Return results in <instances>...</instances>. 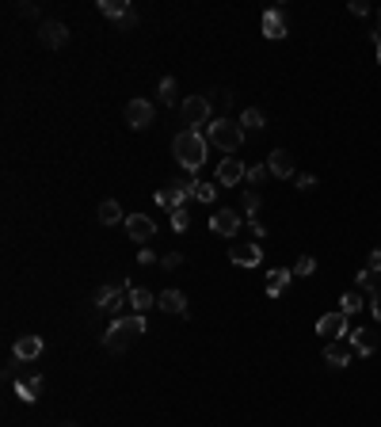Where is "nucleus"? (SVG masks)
Listing matches in <instances>:
<instances>
[{
	"label": "nucleus",
	"mask_w": 381,
	"mask_h": 427,
	"mask_svg": "<svg viewBox=\"0 0 381 427\" xmlns=\"http://www.w3.org/2000/svg\"><path fill=\"white\" fill-rule=\"evenodd\" d=\"M362 305H366V297H362V290H347V294L339 297V313H343L347 320H351L355 313L362 309Z\"/></svg>",
	"instance_id": "b1692460"
},
{
	"label": "nucleus",
	"mask_w": 381,
	"mask_h": 427,
	"mask_svg": "<svg viewBox=\"0 0 381 427\" xmlns=\"http://www.w3.org/2000/svg\"><path fill=\"white\" fill-rule=\"evenodd\" d=\"M100 225H118V222H126V214H123V206L115 203V199H103L100 203Z\"/></svg>",
	"instance_id": "412c9836"
},
{
	"label": "nucleus",
	"mask_w": 381,
	"mask_h": 427,
	"mask_svg": "<svg viewBox=\"0 0 381 427\" xmlns=\"http://www.w3.org/2000/svg\"><path fill=\"white\" fill-rule=\"evenodd\" d=\"M267 180V164H252L248 168V183H263Z\"/></svg>",
	"instance_id": "72a5a7b5"
},
{
	"label": "nucleus",
	"mask_w": 381,
	"mask_h": 427,
	"mask_svg": "<svg viewBox=\"0 0 381 427\" xmlns=\"http://www.w3.org/2000/svg\"><path fill=\"white\" fill-rule=\"evenodd\" d=\"M324 362H328L332 370L351 366V348H347V343H324Z\"/></svg>",
	"instance_id": "6ab92c4d"
},
{
	"label": "nucleus",
	"mask_w": 381,
	"mask_h": 427,
	"mask_svg": "<svg viewBox=\"0 0 381 427\" xmlns=\"http://www.w3.org/2000/svg\"><path fill=\"white\" fill-rule=\"evenodd\" d=\"M134 23H137V12H130V15H126V20H123V23H118V31H130V27H134Z\"/></svg>",
	"instance_id": "a19ab883"
},
{
	"label": "nucleus",
	"mask_w": 381,
	"mask_h": 427,
	"mask_svg": "<svg viewBox=\"0 0 381 427\" xmlns=\"http://www.w3.org/2000/svg\"><path fill=\"white\" fill-rule=\"evenodd\" d=\"M180 118L187 123V130L202 134V126L214 123V103H210V95H187V100L180 103Z\"/></svg>",
	"instance_id": "20e7f679"
},
{
	"label": "nucleus",
	"mask_w": 381,
	"mask_h": 427,
	"mask_svg": "<svg viewBox=\"0 0 381 427\" xmlns=\"http://www.w3.org/2000/svg\"><path fill=\"white\" fill-rule=\"evenodd\" d=\"M378 20H381V12H378ZM374 38H378V42H381V23H378V31H374Z\"/></svg>",
	"instance_id": "37998d69"
},
{
	"label": "nucleus",
	"mask_w": 381,
	"mask_h": 427,
	"mask_svg": "<svg viewBox=\"0 0 381 427\" xmlns=\"http://www.w3.org/2000/svg\"><path fill=\"white\" fill-rule=\"evenodd\" d=\"M126 233L134 244H149L153 237H157V222H153L149 214H130L126 217Z\"/></svg>",
	"instance_id": "6e6552de"
},
{
	"label": "nucleus",
	"mask_w": 381,
	"mask_h": 427,
	"mask_svg": "<svg viewBox=\"0 0 381 427\" xmlns=\"http://www.w3.org/2000/svg\"><path fill=\"white\" fill-rule=\"evenodd\" d=\"M347 317L343 313H324V317L317 320V336H324L328 343H339V340H347Z\"/></svg>",
	"instance_id": "0eeeda50"
},
{
	"label": "nucleus",
	"mask_w": 381,
	"mask_h": 427,
	"mask_svg": "<svg viewBox=\"0 0 381 427\" xmlns=\"http://www.w3.org/2000/svg\"><path fill=\"white\" fill-rule=\"evenodd\" d=\"M38 38H42V46H50V50H61V46L69 42V27L58 20H46L42 27H38Z\"/></svg>",
	"instance_id": "ddd939ff"
},
{
	"label": "nucleus",
	"mask_w": 381,
	"mask_h": 427,
	"mask_svg": "<svg viewBox=\"0 0 381 427\" xmlns=\"http://www.w3.org/2000/svg\"><path fill=\"white\" fill-rule=\"evenodd\" d=\"M240 180H248V168L240 164V157H225L217 164V187H237Z\"/></svg>",
	"instance_id": "9d476101"
},
{
	"label": "nucleus",
	"mask_w": 381,
	"mask_h": 427,
	"mask_svg": "<svg viewBox=\"0 0 381 427\" xmlns=\"http://www.w3.org/2000/svg\"><path fill=\"white\" fill-rule=\"evenodd\" d=\"M366 271H381V248H374V252H370V260H366Z\"/></svg>",
	"instance_id": "58836bf2"
},
{
	"label": "nucleus",
	"mask_w": 381,
	"mask_h": 427,
	"mask_svg": "<svg viewBox=\"0 0 381 427\" xmlns=\"http://www.w3.org/2000/svg\"><path fill=\"white\" fill-rule=\"evenodd\" d=\"M157 305V294H149L145 286H130V309L134 313H145V309H153Z\"/></svg>",
	"instance_id": "4be33fe9"
},
{
	"label": "nucleus",
	"mask_w": 381,
	"mask_h": 427,
	"mask_svg": "<svg viewBox=\"0 0 381 427\" xmlns=\"http://www.w3.org/2000/svg\"><path fill=\"white\" fill-rule=\"evenodd\" d=\"M347 343H351V351H359V355L366 359L378 351V332L374 328H351V332H347Z\"/></svg>",
	"instance_id": "f8f14e48"
},
{
	"label": "nucleus",
	"mask_w": 381,
	"mask_h": 427,
	"mask_svg": "<svg viewBox=\"0 0 381 427\" xmlns=\"http://www.w3.org/2000/svg\"><path fill=\"white\" fill-rule=\"evenodd\" d=\"M290 279H294V271H286V267H271V271H267V297H279L282 290L290 286Z\"/></svg>",
	"instance_id": "aec40b11"
},
{
	"label": "nucleus",
	"mask_w": 381,
	"mask_h": 427,
	"mask_svg": "<svg viewBox=\"0 0 381 427\" xmlns=\"http://www.w3.org/2000/svg\"><path fill=\"white\" fill-rule=\"evenodd\" d=\"M313 271H317V260H313V256H302V260H297V267H294V275L297 279H309Z\"/></svg>",
	"instance_id": "2f4dec72"
},
{
	"label": "nucleus",
	"mask_w": 381,
	"mask_h": 427,
	"mask_svg": "<svg viewBox=\"0 0 381 427\" xmlns=\"http://www.w3.org/2000/svg\"><path fill=\"white\" fill-rule=\"evenodd\" d=\"M347 12L362 20V15H370V4H366V0H351V4H347Z\"/></svg>",
	"instance_id": "c9c22d12"
},
{
	"label": "nucleus",
	"mask_w": 381,
	"mask_h": 427,
	"mask_svg": "<svg viewBox=\"0 0 381 427\" xmlns=\"http://www.w3.org/2000/svg\"><path fill=\"white\" fill-rule=\"evenodd\" d=\"M20 15H38V8H35V4H31V0H27V4H20Z\"/></svg>",
	"instance_id": "79ce46f5"
},
{
	"label": "nucleus",
	"mask_w": 381,
	"mask_h": 427,
	"mask_svg": "<svg viewBox=\"0 0 381 427\" xmlns=\"http://www.w3.org/2000/svg\"><path fill=\"white\" fill-rule=\"evenodd\" d=\"M240 126H244V130H263V126H267L263 111H259V107H248L244 115H240Z\"/></svg>",
	"instance_id": "bb28decb"
},
{
	"label": "nucleus",
	"mask_w": 381,
	"mask_h": 427,
	"mask_svg": "<svg viewBox=\"0 0 381 427\" xmlns=\"http://www.w3.org/2000/svg\"><path fill=\"white\" fill-rule=\"evenodd\" d=\"M210 103H214V107H221V111H229V103H233V92H229V88H214V95H210Z\"/></svg>",
	"instance_id": "7c9ffc66"
},
{
	"label": "nucleus",
	"mask_w": 381,
	"mask_h": 427,
	"mask_svg": "<svg viewBox=\"0 0 381 427\" xmlns=\"http://www.w3.org/2000/svg\"><path fill=\"white\" fill-rule=\"evenodd\" d=\"M194 199H199V203H214V199H217V183L199 180V187H194Z\"/></svg>",
	"instance_id": "c85d7f7f"
},
{
	"label": "nucleus",
	"mask_w": 381,
	"mask_h": 427,
	"mask_svg": "<svg viewBox=\"0 0 381 427\" xmlns=\"http://www.w3.org/2000/svg\"><path fill=\"white\" fill-rule=\"evenodd\" d=\"M259 206H263V199H259V191H244V199H240V210L248 214V222H256Z\"/></svg>",
	"instance_id": "cd10ccee"
},
{
	"label": "nucleus",
	"mask_w": 381,
	"mask_h": 427,
	"mask_svg": "<svg viewBox=\"0 0 381 427\" xmlns=\"http://www.w3.org/2000/svg\"><path fill=\"white\" fill-rule=\"evenodd\" d=\"M317 187V176L313 172H297V191H313Z\"/></svg>",
	"instance_id": "473e14b6"
},
{
	"label": "nucleus",
	"mask_w": 381,
	"mask_h": 427,
	"mask_svg": "<svg viewBox=\"0 0 381 427\" xmlns=\"http://www.w3.org/2000/svg\"><path fill=\"white\" fill-rule=\"evenodd\" d=\"M176 92H180V88H176V77H164V80H160L157 95H160V103H164V107H176Z\"/></svg>",
	"instance_id": "a878e982"
},
{
	"label": "nucleus",
	"mask_w": 381,
	"mask_h": 427,
	"mask_svg": "<svg viewBox=\"0 0 381 427\" xmlns=\"http://www.w3.org/2000/svg\"><path fill=\"white\" fill-rule=\"evenodd\" d=\"M172 229H176V233H187V229H191V214H187V206H183V210H172Z\"/></svg>",
	"instance_id": "c756f323"
},
{
	"label": "nucleus",
	"mask_w": 381,
	"mask_h": 427,
	"mask_svg": "<svg viewBox=\"0 0 381 427\" xmlns=\"http://www.w3.org/2000/svg\"><path fill=\"white\" fill-rule=\"evenodd\" d=\"M42 389H46V378H42V374H35V378H20V382H15V397H20L23 405H35V401L42 397Z\"/></svg>",
	"instance_id": "2eb2a0df"
},
{
	"label": "nucleus",
	"mask_w": 381,
	"mask_h": 427,
	"mask_svg": "<svg viewBox=\"0 0 381 427\" xmlns=\"http://www.w3.org/2000/svg\"><path fill=\"white\" fill-rule=\"evenodd\" d=\"M157 309L176 313V317H187V294H183V290H160V294H157Z\"/></svg>",
	"instance_id": "4468645a"
},
{
	"label": "nucleus",
	"mask_w": 381,
	"mask_h": 427,
	"mask_svg": "<svg viewBox=\"0 0 381 427\" xmlns=\"http://www.w3.org/2000/svg\"><path fill=\"white\" fill-rule=\"evenodd\" d=\"M126 126L130 130H145V126H153V103L149 100H130L126 103Z\"/></svg>",
	"instance_id": "9b49d317"
},
{
	"label": "nucleus",
	"mask_w": 381,
	"mask_h": 427,
	"mask_svg": "<svg viewBox=\"0 0 381 427\" xmlns=\"http://www.w3.org/2000/svg\"><path fill=\"white\" fill-rule=\"evenodd\" d=\"M206 134H199V130H180L172 138V153H176V164L183 168L187 176H194L202 164H206Z\"/></svg>",
	"instance_id": "f257e3e1"
},
{
	"label": "nucleus",
	"mask_w": 381,
	"mask_h": 427,
	"mask_svg": "<svg viewBox=\"0 0 381 427\" xmlns=\"http://www.w3.org/2000/svg\"><path fill=\"white\" fill-rule=\"evenodd\" d=\"M180 263H183V256H180V252H168V256H160V267H164V271L180 267Z\"/></svg>",
	"instance_id": "f704fd0d"
},
{
	"label": "nucleus",
	"mask_w": 381,
	"mask_h": 427,
	"mask_svg": "<svg viewBox=\"0 0 381 427\" xmlns=\"http://www.w3.org/2000/svg\"><path fill=\"white\" fill-rule=\"evenodd\" d=\"M95 309L103 313H115V317H123V309L130 305V283H115V286H100L92 297Z\"/></svg>",
	"instance_id": "39448f33"
},
{
	"label": "nucleus",
	"mask_w": 381,
	"mask_h": 427,
	"mask_svg": "<svg viewBox=\"0 0 381 427\" xmlns=\"http://www.w3.org/2000/svg\"><path fill=\"white\" fill-rule=\"evenodd\" d=\"M244 126L237 123V118H214V123L206 126V141L214 145V149H221V153H229V157H237V149L244 145Z\"/></svg>",
	"instance_id": "7ed1b4c3"
},
{
	"label": "nucleus",
	"mask_w": 381,
	"mask_h": 427,
	"mask_svg": "<svg viewBox=\"0 0 381 427\" xmlns=\"http://www.w3.org/2000/svg\"><path fill=\"white\" fill-rule=\"evenodd\" d=\"M248 229H252V240H263L267 237V225L259 222V217H256V222H248Z\"/></svg>",
	"instance_id": "4c0bfd02"
},
{
	"label": "nucleus",
	"mask_w": 381,
	"mask_h": 427,
	"mask_svg": "<svg viewBox=\"0 0 381 427\" xmlns=\"http://www.w3.org/2000/svg\"><path fill=\"white\" fill-rule=\"evenodd\" d=\"M100 12L107 15V20H115V27H118V23H123L126 15L134 12V8H130L126 0H100Z\"/></svg>",
	"instance_id": "5701e85b"
},
{
	"label": "nucleus",
	"mask_w": 381,
	"mask_h": 427,
	"mask_svg": "<svg viewBox=\"0 0 381 427\" xmlns=\"http://www.w3.org/2000/svg\"><path fill=\"white\" fill-rule=\"evenodd\" d=\"M137 263H141V267H149V263H160V260H157V252H153V248H141V252H137Z\"/></svg>",
	"instance_id": "e433bc0d"
},
{
	"label": "nucleus",
	"mask_w": 381,
	"mask_h": 427,
	"mask_svg": "<svg viewBox=\"0 0 381 427\" xmlns=\"http://www.w3.org/2000/svg\"><path fill=\"white\" fill-rule=\"evenodd\" d=\"M263 38H271V42L286 38V15H282V8H267L263 12Z\"/></svg>",
	"instance_id": "dca6fc26"
},
{
	"label": "nucleus",
	"mask_w": 381,
	"mask_h": 427,
	"mask_svg": "<svg viewBox=\"0 0 381 427\" xmlns=\"http://www.w3.org/2000/svg\"><path fill=\"white\" fill-rule=\"evenodd\" d=\"M149 332V320H145V313H130V317H115L107 328V336H103V348L107 351H126L130 343L137 340V336Z\"/></svg>",
	"instance_id": "f03ea898"
},
{
	"label": "nucleus",
	"mask_w": 381,
	"mask_h": 427,
	"mask_svg": "<svg viewBox=\"0 0 381 427\" xmlns=\"http://www.w3.org/2000/svg\"><path fill=\"white\" fill-rule=\"evenodd\" d=\"M370 313L381 320V290H378V294H370Z\"/></svg>",
	"instance_id": "ea45409f"
},
{
	"label": "nucleus",
	"mask_w": 381,
	"mask_h": 427,
	"mask_svg": "<svg viewBox=\"0 0 381 427\" xmlns=\"http://www.w3.org/2000/svg\"><path fill=\"white\" fill-rule=\"evenodd\" d=\"M378 65H381V42H378Z\"/></svg>",
	"instance_id": "c03bdc74"
},
{
	"label": "nucleus",
	"mask_w": 381,
	"mask_h": 427,
	"mask_svg": "<svg viewBox=\"0 0 381 427\" xmlns=\"http://www.w3.org/2000/svg\"><path fill=\"white\" fill-rule=\"evenodd\" d=\"M267 172L279 176V180H290V176H294V157H290L286 149H274L271 157H267Z\"/></svg>",
	"instance_id": "a211bd4d"
},
{
	"label": "nucleus",
	"mask_w": 381,
	"mask_h": 427,
	"mask_svg": "<svg viewBox=\"0 0 381 427\" xmlns=\"http://www.w3.org/2000/svg\"><path fill=\"white\" fill-rule=\"evenodd\" d=\"M229 260L240 263V267H259L263 263V244L259 240H237V244H229Z\"/></svg>",
	"instance_id": "423d86ee"
},
{
	"label": "nucleus",
	"mask_w": 381,
	"mask_h": 427,
	"mask_svg": "<svg viewBox=\"0 0 381 427\" xmlns=\"http://www.w3.org/2000/svg\"><path fill=\"white\" fill-rule=\"evenodd\" d=\"M42 336H20V340H15V348H12V355L20 359V362H35L38 355H42Z\"/></svg>",
	"instance_id": "f3484780"
},
{
	"label": "nucleus",
	"mask_w": 381,
	"mask_h": 427,
	"mask_svg": "<svg viewBox=\"0 0 381 427\" xmlns=\"http://www.w3.org/2000/svg\"><path fill=\"white\" fill-rule=\"evenodd\" d=\"M244 225V217H240L233 206H221L214 217H210V229L217 233V237H237V229Z\"/></svg>",
	"instance_id": "1a4fd4ad"
},
{
	"label": "nucleus",
	"mask_w": 381,
	"mask_h": 427,
	"mask_svg": "<svg viewBox=\"0 0 381 427\" xmlns=\"http://www.w3.org/2000/svg\"><path fill=\"white\" fill-rule=\"evenodd\" d=\"M65 427H72V424H65Z\"/></svg>",
	"instance_id": "a18cd8bd"
},
{
	"label": "nucleus",
	"mask_w": 381,
	"mask_h": 427,
	"mask_svg": "<svg viewBox=\"0 0 381 427\" xmlns=\"http://www.w3.org/2000/svg\"><path fill=\"white\" fill-rule=\"evenodd\" d=\"M359 290L362 294H378L381 290V271H359Z\"/></svg>",
	"instance_id": "393cba45"
}]
</instances>
